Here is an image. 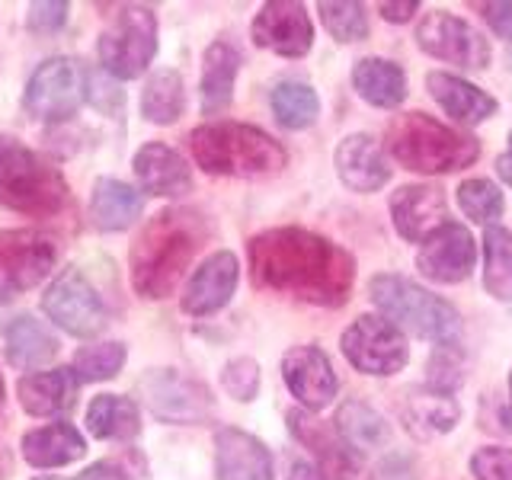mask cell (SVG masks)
Returning a JSON list of instances; mask_svg holds the SVG:
<instances>
[{
	"label": "cell",
	"instance_id": "cell-1",
	"mask_svg": "<svg viewBox=\"0 0 512 480\" xmlns=\"http://www.w3.org/2000/svg\"><path fill=\"white\" fill-rule=\"evenodd\" d=\"M250 276L256 288L298 301L340 308L356 285V256L330 237L304 228H269L250 237Z\"/></svg>",
	"mask_w": 512,
	"mask_h": 480
},
{
	"label": "cell",
	"instance_id": "cell-2",
	"mask_svg": "<svg viewBox=\"0 0 512 480\" xmlns=\"http://www.w3.org/2000/svg\"><path fill=\"white\" fill-rule=\"evenodd\" d=\"M208 221L196 208H164L141 228L132 247V285L141 298H167L205 247Z\"/></svg>",
	"mask_w": 512,
	"mask_h": 480
},
{
	"label": "cell",
	"instance_id": "cell-3",
	"mask_svg": "<svg viewBox=\"0 0 512 480\" xmlns=\"http://www.w3.org/2000/svg\"><path fill=\"white\" fill-rule=\"evenodd\" d=\"M192 160L215 176H240V180H266L288 164V151L247 122H208L189 135Z\"/></svg>",
	"mask_w": 512,
	"mask_h": 480
},
{
	"label": "cell",
	"instance_id": "cell-4",
	"mask_svg": "<svg viewBox=\"0 0 512 480\" xmlns=\"http://www.w3.org/2000/svg\"><path fill=\"white\" fill-rule=\"evenodd\" d=\"M384 138H388V154L400 167L426 176L464 170L480 157L477 138L455 132V128L442 125L439 119L426 116V112H404V116H397L388 125Z\"/></svg>",
	"mask_w": 512,
	"mask_h": 480
},
{
	"label": "cell",
	"instance_id": "cell-5",
	"mask_svg": "<svg viewBox=\"0 0 512 480\" xmlns=\"http://www.w3.org/2000/svg\"><path fill=\"white\" fill-rule=\"evenodd\" d=\"M368 298L375 301L381 317H388L400 333L420 336L436 346L458 343L461 336V314L452 301L442 295H432L429 288L416 285L397 272H378L368 282Z\"/></svg>",
	"mask_w": 512,
	"mask_h": 480
},
{
	"label": "cell",
	"instance_id": "cell-6",
	"mask_svg": "<svg viewBox=\"0 0 512 480\" xmlns=\"http://www.w3.org/2000/svg\"><path fill=\"white\" fill-rule=\"evenodd\" d=\"M0 205L23 215L52 218L68 205V183L42 154L10 135H0Z\"/></svg>",
	"mask_w": 512,
	"mask_h": 480
},
{
	"label": "cell",
	"instance_id": "cell-7",
	"mask_svg": "<svg viewBox=\"0 0 512 480\" xmlns=\"http://www.w3.org/2000/svg\"><path fill=\"white\" fill-rule=\"evenodd\" d=\"M96 52H100V64H103L106 74L119 77V80L141 77L157 55V16H154V10L141 7V4L122 7L116 13V20L103 29Z\"/></svg>",
	"mask_w": 512,
	"mask_h": 480
},
{
	"label": "cell",
	"instance_id": "cell-8",
	"mask_svg": "<svg viewBox=\"0 0 512 480\" xmlns=\"http://www.w3.org/2000/svg\"><path fill=\"white\" fill-rule=\"evenodd\" d=\"M87 84H90L87 71L77 58L68 55L48 58L29 77L23 106L29 109V116H36L42 122H64L84 106Z\"/></svg>",
	"mask_w": 512,
	"mask_h": 480
},
{
	"label": "cell",
	"instance_id": "cell-9",
	"mask_svg": "<svg viewBox=\"0 0 512 480\" xmlns=\"http://www.w3.org/2000/svg\"><path fill=\"white\" fill-rule=\"evenodd\" d=\"M138 397L148 404L157 420L173 426L205 423L215 410L212 391L202 381L189 378L176 368H151L138 378Z\"/></svg>",
	"mask_w": 512,
	"mask_h": 480
},
{
	"label": "cell",
	"instance_id": "cell-10",
	"mask_svg": "<svg viewBox=\"0 0 512 480\" xmlns=\"http://www.w3.org/2000/svg\"><path fill=\"white\" fill-rule=\"evenodd\" d=\"M340 349L352 368H359L362 375H375V378L397 375L410 359L407 336L381 314H362L352 320L343 330Z\"/></svg>",
	"mask_w": 512,
	"mask_h": 480
},
{
	"label": "cell",
	"instance_id": "cell-11",
	"mask_svg": "<svg viewBox=\"0 0 512 480\" xmlns=\"http://www.w3.org/2000/svg\"><path fill=\"white\" fill-rule=\"evenodd\" d=\"M42 311L52 324L68 330L71 336H96L106 327V304L96 295V288L87 282V276L77 266H68L58 272L55 282L45 288Z\"/></svg>",
	"mask_w": 512,
	"mask_h": 480
},
{
	"label": "cell",
	"instance_id": "cell-12",
	"mask_svg": "<svg viewBox=\"0 0 512 480\" xmlns=\"http://www.w3.org/2000/svg\"><path fill=\"white\" fill-rule=\"evenodd\" d=\"M58 247L52 237L32 228L0 231V295H20L52 276Z\"/></svg>",
	"mask_w": 512,
	"mask_h": 480
},
{
	"label": "cell",
	"instance_id": "cell-13",
	"mask_svg": "<svg viewBox=\"0 0 512 480\" xmlns=\"http://www.w3.org/2000/svg\"><path fill=\"white\" fill-rule=\"evenodd\" d=\"M416 45L426 55L468 71H484L490 64V42L468 20L448 10H432L423 16L416 26Z\"/></svg>",
	"mask_w": 512,
	"mask_h": 480
},
{
	"label": "cell",
	"instance_id": "cell-14",
	"mask_svg": "<svg viewBox=\"0 0 512 480\" xmlns=\"http://www.w3.org/2000/svg\"><path fill=\"white\" fill-rule=\"evenodd\" d=\"M474 263H477V244L471 231L458 221H445L416 250V272L439 285L464 282L474 272Z\"/></svg>",
	"mask_w": 512,
	"mask_h": 480
},
{
	"label": "cell",
	"instance_id": "cell-15",
	"mask_svg": "<svg viewBox=\"0 0 512 480\" xmlns=\"http://www.w3.org/2000/svg\"><path fill=\"white\" fill-rule=\"evenodd\" d=\"M253 42L282 58H304L314 45V23L298 0H269L253 16Z\"/></svg>",
	"mask_w": 512,
	"mask_h": 480
},
{
	"label": "cell",
	"instance_id": "cell-16",
	"mask_svg": "<svg viewBox=\"0 0 512 480\" xmlns=\"http://www.w3.org/2000/svg\"><path fill=\"white\" fill-rule=\"evenodd\" d=\"M282 378L288 384V391L298 397V404L304 410H324L333 404L340 381L327 359V352L320 346H292L282 356Z\"/></svg>",
	"mask_w": 512,
	"mask_h": 480
},
{
	"label": "cell",
	"instance_id": "cell-17",
	"mask_svg": "<svg viewBox=\"0 0 512 480\" xmlns=\"http://www.w3.org/2000/svg\"><path fill=\"white\" fill-rule=\"evenodd\" d=\"M285 423L292 429V436L308 448V452H314V458H317L314 464L327 474V480H356L359 452L343 442L340 432L324 426L311 410H304V407L288 410Z\"/></svg>",
	"mask_w": 512,
	"mask_h": 480
},
{
	"label": "cell",
	"instance_id": "cell-18",
	"mask_svg": "<svg viewBox=\"0 0 512 480\" xmlns=\"http://www.w3.org/2000/svg\"><path fill=\"white\" fill-rule=\"evenodd\" d=\"M445 215H448V202L442 196V189L429 183L400 186L391 196L394 228L404 240H413V244H423L432 231H439L445 224Z\"/></svg>",
	"mask_w": 512,
	"mask_h": 480
},
{
	"label": "cell",
	"instance_id": "cell-19",
	"mask_svg": "<svg viewBox=\"0 0 512 480\" xmlns=\"http://www.w3.org/2000/svg\"><path fill=\"white\" fill-rule=\"evenodd\" d=\"M237 276H240V266H237L234 253H228V250L212 253L196 272H192V279L186 282L183 311L192 314V317H208V314L221 311L234 295Z\"/></svg>",
	"mask_w": 512,
	"mask_h": 480
},
{
	"label": "cell",
	"instance_id": "cell-20",
	"mask_svg": "<svg viewBox=\"0 0 512 480\" xmlns=\"http://www.w3.org/2000/svg\"><path fill=\"white\" fill-rule=\"evenodd\" d=\"M333 164L343 186L352 192H378L391 180V164L384 157V148L378 144V138L365 132L346 135L333 154Z\"/></svg>",
	"mask_w": 512,
	"mask_h": 480
},
{
	"label": "cell",
	"instance_id": "cell-21",
	"mask_svg": "<svg viewBox=\"0 0 512 480\" xmlns=\"http://www.w3.org/2000/svg\"><path fill=\"white\" fill-rule=\"evenodd\" d=\"M215 477L218 480H272L269 448L244 429H234V426L218 429Z\"/></svg>",
	"mask_w": 512,
	"mask_h": 480
},
{
	"label": "cell",
	"instance_id": "cell-22",
	"mask_svg": "<svg viewBox=\"0 0 512 480\" xmlns=\"http://www.w3.org/2000/svg\"><path fill=\"white\" fill-rule=\"evenodd\" d=\"M132 167H135V180H138L141 192H148V196L173 199V196H186L192 189L189 164L183 160L180 151L170 148V144H160V141L144 144V148L135 154Z\"/></svg>",
	"mask_w": 512,
	"mask_h": 480
},
{
	"label": "cell",
	"instance_id": "cell-23",
	"mask_svg": "<svg viewBox=\"0 0 512 480\" xmlns=\"http://www.w3.org/2000/svg\"><path fill=\"white\" fill-rule=\"evenodd\" d=\"M426 90H429L432 100L448 112V116H452L455 122H464V125H480L496 112L493 96L484 93L477 84H471V80L458 77V74L429 71Z\"/></svg>",
	"mask_w": 512,
	"mask_h": 480
},
{
	"label": "cell",
	"instance_id": "cell-24",
	"mask_svg": "<svg viewBox=\"0 0 512 480\" xmlns=\"http://www.w3.org/2000/svg\"><path fill=\"white\" fill-rule=\"evenodd\" d=\"M20 404L32 416H55L74 407L80 378L74 368H52V372H32L16 384Z\"/></svg>",
	"mask_w": 512,
	"mask_h": 480
},
{
	"label": "cell",
	"instance_id": "cell-25",
	"mask_svg": "<svg viewBox=\"0 0 512 480\" xmlns=\"http://www.w3.org/2000/svg\"><path fill=\"white\" fill-rule=\"evenodd\" d=\"M458 416H461L458 400L452 394H442L432 388H413L400 400V420H404L407 429L420 439L452 432Z\"/></svg>",
	"mask_w": 512,
	"mask_h": 480
},
{
	"label": "cell",
	"instance_id": "cell-26",
	"mask_svg": "<svg viewBox=\"0 0 512 480\" xmlns=\"http://www.w3.org/2000/svg\"><path fill=\"white\" fill-rule=\"evenodd\" d=\"M352 87L375 109H397L407 100V74L397 61L388 58L356 61V68H352Z\"/></svg>",
	"mask_w": 512,
	"mask_h": 480
},
{
	"label": "cell",
	"instance_id": "cell-27",
	"mask_svg": "<svg viewBox=\"0 0 512 480\" xmlns=\"http://www.w3.org/2000/svg\"><path fill=\"white\" fill-rule=\"evenodd\" d=\"M240 71V52L231 42H212L202 58V112L218 116L234 100V80Z\"/></svg>",
	"mask_w": 512,
	"mask_h": 480
},
{
	"label": "cell",
	"instance_id": "cell-28",
	"mask_svg": "<svg viewBox=\"0 0 512 480\" xmlns=\"http://www.w3.org/2000/svg\"><path fill=\"white\" fill-rule=\"evenodd\" d=\"M87 442L71 423L39 426L23 436V458L32 468H61L77 458H84Z\"/></svg>",
	"mask_w": 512,
	"mask_h": 480
},
{
	"label": "cell",
	"instance_id": "cell-29",
	"mask_svg": "<svg viewBox=\"0 0 512 480\" xmlns=\"http://www.w3.org/2000/svg\"><path fill=\"white\" fill-rule=\"evenodd\" d=\"M144 208L141 192L122 180H96L90 196V218L100 231H125L135 224Z\"/></svg>",
	"mask_w": 512,
	"mask_h": 480
},
{
	"label": "cell",
	"instance_id": "cell-30",
	"mask_svg": "<svg viewBox=\"0 0 512 480\" xmlns=\"http://www.w3.org/2000/svg\"><path fill=\"white\" fill-rule=\"evenodd\" d=\"M333 429L356 452H372V448L388 445L391 439V423L372 404H365V400H343L340 410H336Z\"/></svg>",
	"mask_w": 512,
	"mask_h": 480
},
{
	"label": "cell",
	"instance_id": "cell-31",
	"mask_svg": "<svg viewBox=\"0 0 512 480\" xmlns=\"http://www.w3.org/2000/svg\"><path fill=\"white\" fill-rule=\"evenodd\" d=\"M87 429L96 439L128 442L141 432V413L132 397L122 394H100L87 407Z\"/></svg>",
	"mask_w": 512,
	"mask_h": 480
},
{
	"label": "cell",
	"instance_id": "cell-32",
	"mask_svg": "<svg viewBox=\"0 0 512 480\" xmlns=\"http://www.w3.org/2000/svg\"><path fill=\"white\" fill-rule=\"evenodd\" d=\"M58 352V340L52 336L42 320H36L32 314H23L10 320L7 327V359L16 368H32L48 362Z\"/></svg>",
	"mask_w": 512,
	"mask_h": 480
},
{
	"label": "cell",
	"instance_id": "cell-33",
	"mask_svg": "<svg viewBox=\"0 0 512 480\" xmlns=\"http://www.w3.org/2000/svg\"><path fill=\"white\" fill-rule=\"evenodd\" d=\"M183 109H186L183 77L170 68L154 71L141 90V116L154 125H173L183 116Z\"/></svg>",
	"mask_w": 512,
	"mask_h": 480
},
{
	"label": "cell",
	"instance_id": "cell-34",
	"mask_svg": "<svg viewBox=\"0 0 512 480\" xmlns=\"http://www.w3.org/2000/svg\"><path fill=\"white\" fill-rule=\"evenodd\" d=\"M269 106L276 122L288 128V132H301V128L314 125L320 112L317 93L311 84H304V80H279L269 93Z\"/></svg>",
	"mask_w": 512,
	"mask_h": 480
},
{
	"label": "cell",
	"instance_id": "cell-35",
	"mask_svg": "<svg viewBox=\"0 0 512 480\" xmlns=\"http://www.w3.org/2000/svg\"><path fill=\"white\" fill-rule=\"evenodd\" d=\"M484 288L496 301H512V234L500 224L484 231Z\"/></svg>",
	"mask_w": 512,
	"mask_h": 480
},
{
	"label": "cell",
	"instance_id": "cell-36",
	"mask_svg": "<svg viewBox=\"0 0 512 480\" xmlns=\"http://www.w3.org/2000/svg\"><path fill=\"white\" fill-rule=\"evenodd\" d=\"M458 205L471 221L484 224V228H493V224L500 221V215H503L506 199H503V189L496 186L493 180L474 176V180H464L458 186Z\"/></svg>",
	"mask_w": 512,
	"mask_h": 480
},
{
	"label": "cell",
	"instance_id": "cell-37",
	"mask_svg": "<svg viewBox=\"0 0 512 480\" xmlns=\"http://www.w3.org/2000/svg\"><path fill=\"white\" fill-rule=\"evenodd\" d=\"M320 20L336 42H362L368 36V10L356 0H320Z\"/></svg>",
	"mask_w": 512,
	"mask_h": 480
},
{
	"label": "cell",
	"instance_id": "cell-38",
	"mask_svg": "<svg viewBox=\"0 0 512 480\" xmlns=\"http://www.w3.org/2000/svg\"><path fill=\"white\" fill-rule=\"evenodd\" d=\"M125 346L122 343H93L74 352V372L80 381H109L122 372Z\"/></svg>",
	"mask_w": 512,
	"mask_h": 480
},
{
	"label": "cell",
	"instance_id": "cell-39",
	"mask_svg": "<svg viewBox=\"0 0 512 480\" xmlns=\"http://www.w3.org/2000/svg\"><path fill=\"white\" fill-rule=\"evenodd\" d=\"M464 372H468V365H464V352L458 349V343L436 346L426 362V388L455 394L464 384Z\"/></svg>",
	"mask_w": 512,
	"mask_h": 480
},
{
	"label": "cell",
	"instance_id": "cell-40",
	"mask_svg": "<svg viewBox=\"0 0 512 480\" xmlns=\"http://www.w3.org/2000/svg\"><path fill=\"white\" fill-rule=\"evenodd\" d=\"M221 384L231 397L247 404V400H253L256 394H260V365H256L250 356L231 359L221 372Z\"/></svg>",
	"mask_w": 512,
	"mask_h": 480
},
{
	"label": "cell",
	"instance_id": "cell-41",
	"mask_svg": "<svg viewBox=\"0 0 512 480\" xmlns=\"http://www.w3.org/2000/svg\"><path fill=\"white\" fill-rule=\"evenodd\" d=\"M471 471L477 480H512V448L484 445L471 455Z\"/></svg>",
	"mask_w": 512,
	"mask_h": 480
},
{
	"label": "cell",
	"instance_id": "cell-42",
	"mask_svg": "<svg viewBox=\"0 0 512 480\" xmlns=\"http://www.w3.org/2000/svg\"><path fill=\"white\" fill-rule=\"evenodd\" d=\"M68 20V4H52V0H39V4H29V13H26V26L32 32H39V36H48V32H55L64 26Z\"/></svg>",
	"mask_w": 512,
	"mask_h": 480
},
{
	"label": "cell",
	"instance_id": "cell-43",
	"mask_svg": "<svg viewBox=\"0 0 512 480\" xmlns=\"http://www.w3.org/2000/svg\"><path fill=\"white\" fill-rule=\"evenodd\" d=\"M368 480H420V477H416V461L407 452H391L375 464Z\"/></svg>",
	"mask_w": 512,
	"mask_h": 480
},
{
	"label": "cell",
	"instance_id": "cell-44",
	"mask_svg": "<svg viewBox=\"0 0 512 480\" xmlns=\"http://www.w3.org/2000/svg\"><path fill=\"white\" fill-rule=\"evenodd\" d=\"M484 20L503 42H512V0H496V4H480Z\"/></svg>",
	"mask_w": 512,
	"mask_h": 480
},
{
	"label": "cell",
	"instance_id": "cell-45",
	"mask_svg": "<svg viewBox=\"0 0 512 480\" xmlns=\"http://www.w3.org/2000/svg\"><path fill=\"white\" fill-rule=\"evenodd\" d=\"M378 10L388 23H407L410 16L420 10V0H404V4H388V0H384V4H378Z\"/></svg>",
	"mask_w": 512,
	"mask_h": 480
},
{
	"label": "cell",
	"instance_id": "cell-46",
	"mask_svg": "<svg viewBox=\"0 0 512 480\" xmlns=\"http://www.w3.org/2000/svg\"><path fill=\"white\" fill-rule=\"evenodd\" d=\"M288 480H327V474L317 468V464L304 461V458H295L288 464Z\"/></svg>",
	"mask_w": 512,
	"mask_h": 480
},
{
	"label": "cell",
	"instance_id": "cell-47",
	"mask_svg": "<svg viewBox=\"0 0 512 480\" xmlns=\"http://www.w3.org/2000/svg\"><path fill=\"white\" fill-rule=\"evenodd\" d=\"M77 480H125V474H122V468H116V464L100 461V464H90Z\"/></svg>",
	"mask_w": 512,
	"mask_h": 480
},
{
	"label": "cell",
	"instance_id": "cell-48",
	"mask_svg": "<svg viewBox=\"0 0 512 480\" xmlns=\"http://www.w3.org/2000/svg\"><path fill=\"white\" fill-rule=\"evenodd\" d=\"M496 173L506 186H512V128H509V141H506V151L496 157Z\"/></svg>",
	"mask_w": 512,
	"mask_h": 480
},
{
	"label": "cell",
	"instance_id": "cell-49",
	"mask_svg": "<svg viewBox=\"0 0 512 480\" xmlns=\"http://www.w3.org/2000/svg\"><path fill=\"white\" fill-rule=\"evenodd\" d=\"M506 423H509V432H512V372H509V407H506Z\"/></svg>",
	"mask_w": 512,
	"mask_h": 480
},
{
	"label": "cell",
	"instance_id": "cell-50",
	"mask_svg": "<svg viewBox=\"0 0 512 480\" xmlns=\"http://www.w3.org/2000/svg\"><path fill=\"white\" fill-rule=\"evenodd\" d=\"M0 407H4V378H0Z\"/></svg>",
	"mask_w": 512,
	"mask_h": 480
},
{
	"label": "cell",
	"instance_id": "cell-51",
	"mask_svg": "<svg viewBox=\"0 0 512 480\" xmlns=\"http://www.w3.org/2000/svg\"><path fill=\"white\" fill-rule=\"evenodd\" d=\"M0 327H4V304H0Z\"/></svg>",
	"mask_w": 512,
	"mask_h": 480
},
{
	"label": "cell",
	"instance_id": "cell-52",
	"mask_svg": "<svg viewBox=\"0 0 512 480\" xmlns=\"http://www.w3.org/2000/svg\"><path fill=\"white\" fill-rule=\"evenodd\" d=\"M36 480H52V477H36Z\"/></svg>",
	"mask_w": 512,
	"mask_h": 480
}]
</instances>
